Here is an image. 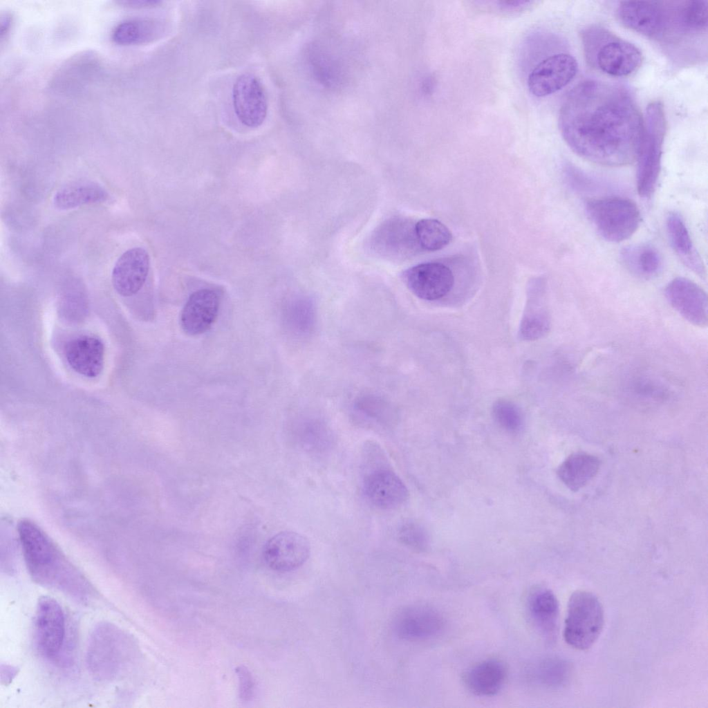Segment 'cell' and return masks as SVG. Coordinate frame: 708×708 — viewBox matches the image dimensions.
<instances>
[{
    "mask_svg": "<svg viewBox=\"0 0 708 708\" xmlns=\"http://www.w3.org/2000/svg\"><path fill=\"white\" fill-rule=\"evenodd\" d=\"M559 128L566 143L581 158L621 166L636 159L644 120L624 88L587 80L566 96L559 110Z\"/></svg>",
    "mask_w": 708,
    "mask_h": 708,
    "instance_id": "1",
    "label": "cell"
},
{
    "mask_svg": "<svg viewBox=\"0 0 708 708\" xmlns=\"http://www.w3.org/2000/svg\"><path fill=\"white\" fill-rule=\"evenodd\" d=\"M17 530L24 560L34 581L78 599L90 594L87 581L41 528L31 521L23 520Z\"/></svg>",
    "mask_w": 708,
    "mask_h": 708,
    "instance_id": "2",
    "label": "cell"
},
{
    "mask_svg": "<svg viewBox=\"0 0 708 708\" xmlns=\"http://www.w3.org/2000/svg\"><path fill=\"white\" fill-rule=\"evenodd\" d=\"M133 653V644L127 633L114 624L100 623L89 639L87 664L96 678L112 681L127 671Z\"/></svg>",
    "mask_w": 708,
    "mask_h": 708,
    "instance_id": "3",
    "label": "cell"
},
{
    "mask_svg": "<svg viewBox=\"0 0 708 708\" xmlns=\"http://www.w3.org/2000/svg\"><path fill=\"white\" fill-rule=\"evenodd\" d=\"M581 40L589 64L608 75H630L642 63V53L635 45L602 27L592 26L584 29Z\"/></svg>",
    "mask_w": 708,
    "mask_h": 708,
    "instance_id": "4",
    "label": "cell"
},
{
    "mask_svg": "<svg viewBox=\"0 0 708 708\" xmlns=\"http://www.w3.org/2000/svg\"><path fill=\"white\" fill-rule=\"evenodd\" d=\"M643 133L636 161L637 189L639 195L649 198L653 193L661 169L662 146L667 120L662 104L655 101L646 109Z\"/></svg>",
    "mask_w": 708,
    "mask_h": 708,
    "instance_id": "5",
    "label": "cell"
},
{
    "mask_svg": "<svg viewBox=\"0 0 708 708\" xmlns=\"http://www.w3.org/2000/svg\"><path fill=\"white\" fill-rule=\"evenodd\" d=\"M585 211L598 234L605 240L619 243L631 237L637 230L641 215L630 199L611 196L588 200Z\"/></svg>",
    "mask_w": 708,
    "mask_h": 708,
    "instance_id": "6",
    "label": "cell"
},
{
    "mask_svg": "<svg viewBox=\"0 0 708 708\" xmlns=\"http://www.w3.org/2000/svg\"><path fill=\"white\" fill-rule=\"evenodd\" d=\"M604 623V609L595 594L579 590L570 595L563 633L569 646L577 650L588 649L600 635Z\"/></svg>",
    "mask_w": 708,
    "mask_h": 708,
    "instance_id": "7",
    "label": "cell"
},
{
    "mask_svg": "<svg viewBox=\"0 0 708 708\" xmlns=\"http://www.w3.org/2000/svg\"><path fill=\"white\" fill-rule=\"evenodd\" d=\"M392 626L400 639L423 641L440 635L445 629V620L434 607L416 604L400 608L393 617Z\"/></svg>",
    "mask_w": 708,
    "mask_h": 708,
    "instance_id": "8",
    "label": "cell"
},
{
    "mask_svg": "<svg viewBox=\"0 0 708 708\" xmlns=\"http://www.w3.org/2000/svg\"><path fill=\"white\" fill-rule=\"evenodd\" d=\"M577 71V62L570 54L550 55L530 71L527 80L528 88L531 94L538 97L551 95L568 85Z\"/></svg>",
    "mask_w": 708,
    "mask_h": 708,
    "instance_id": "9",
    "label": "cell"
},
{
    "mask_svg": "<svg viewBox=\"0 0 708 708\" xmlns=\"http://www.w3.org/2000/svg\"><path fill=\"white\" fill-rule=\"evenodd\" d=\"M371 247L384 257L398 260L408 258L421 249L415 224L402 217L391 218L383 222L373 233Z\"/></svg>",
    "mask_w": 708,
    "mask_h": 708,
    "instance_id": "10",
    "label": "cell"
},
{
    "mask_svg": "<svg viewBox=\"0 0 708 708\" xmlns=\"http://www.w3.org/2000/svg\"><path fill=\"white\" fill-rule=\"evenodd\" d=\"M362 480L366 499L381 510H392L402 505L409 491L401 478L384 463L369 465Z\"/></svg>",
    "mask_w": 708,
    "mask_h": 708,
    "instance_id": "11",
    "label": "cell"
},
{
    "mask_svg": "<svg viewBox=\"0 0 708 708\" xmlns=\"http://www.w3.org/2000/svg\"><path fill=\"white\" fill-rule=\"evenodd\" d=\"M65 619L59 603L48 596L37 603L35 617V640L37 650L44 657L55 658L62 648Z\"/></svg>",
    "mask_w": 708,
    "mask_h": 708,
    "instance_id": "12",
    "label": "cell"
},
{
    "mask_svg": "<svg viewBox=\"0 0 708 708\" xmlns=\"http://www.w3.org/2000/svg\"><path fill=\"white\" fill-rule=\"evenodd\" d=\"M664 295L670 306L687 322L700 328L707 326V295L696 283L676 277L665 287Z\"/></svg>",
    "mask_w": 708,
    "mask_h": 708,
    "instance_id": "13",
    "label": "cell"
},
{
    "mask_svg": "<svg viewBox=\"0 0 708 708\" xmlns=\"http://www.w3.org/2000/svg\"><path fill=\"white\" fill-rule=\"evenodd\" d=\"M617 12L624 26L649 37L662 36L669 25V10L660 2L624 1Z\"/></svg>",
    "mask_w": 708,
    "mask_h": 708,
    "instance_id": "14",
    "label": "cell"
},
{
    "mask_svg": "<svg viewBox=\"0 0 708 708\" xmlns=\"http://www.w3.org/2000/svg\"><path fill=\"white\" fill-rule=\"evenodd\" d=\"M310 554V545L304 535L292 531L281 532L267 541L263 557L272 570L288 572L301 566Z\"/></svg>",
    "mask_w": 708,
    "mask_h": 708,
    "instance_id": "15",
    "label": "cell"
},
{
    "mask_svg": "<svg viewBox=\"0 0 708 708\" xmlns=\"http://www.w3.org/2000/svg\"><path fill=\"white\" fill-rule=\"evenodd\" d=\"M408 288L418 297L434 301L446 295L452 288L454 277L450 268L439 262H426L403 272Z\"/></svg>",
    "mask_w": 708,
    "mask_h": 708,
    "instance_id": "16",
    "label": "cell"
},
{
    "mask_svg": "<svg viewBox=\"0 0 708 708\" xmlns=\"http://www.w3.org/2000/svg\"><path fill=\"white\" fill-rule=\"evenodd\" d=\"M234 112L239 120L248 127H258L265 120L268 101L263 86L254 75L245 73L234 82L232 89Z\"/></svg>",
    "mask_w": 708,
    "mask_h": 708,
    "instance_id": "17",
    "label": "cell"
},
{
    "mask_svg": "<svg viewBox=\"0 0 708 708\" xmlns=\"http://www.w3.org/2000/svg\"><path fill=\"white\" fill-rule=\"evenodd\" d=\"M526 613L531 624L546 641L555 640L559 626V605L555 593L543 586L530 590L525 600Z\"/></svg>",
    "mask_w": 708,
    "mask_h": 708,
    "instance_id": "18",
    "label": "cell"
},
{
    "mask_svg": "<svg viewBox=\"0 0 708 708\" xmlns=\"http://www.w3.org/2000/svg\"><path fill=\"white\" fill-rule=\"evenodd\" d=\"M149 270V257L142 248L125 251L116 261L112 271V283L123 297L136 294L143 286Z\"/></svg>",
    "mask_w": 708,
    "mask_h": 708,
    "instance_id": "19",
    "label": "cell"
},
{
    "mask_svg": "<svg viewBox=\"0 0 708 708\" xmlns=\"http://www.w3.org/2000/svg\"><path fill=\"white\" fill-rule=\"evenodd\" d=\"M220 299L213 290L204 288L194 292L180 314V326L191 336L207 331L216 319Z\"/></svg>",
    "mask_w": 708,
    "mask_h": 708,
    "instance_id": "20",
    "label": "cell"
},
{
    "mask_svg": "<svg viewBox=\"0 0 708 708\" xmlns=\"http://www.w3.org/2000/svg\"><path fill=\"white\" fill-rule=\"evenodd\" d=\"M64 354L71 368L82 375L97 377L104 366V348L102 342L91 335H82L69 340Z\"/></svg>",
    "mask_w": 708,
    "mask_h": 708,
    "instance_id": "21",
    "label": "cell"
},
{
    "mask_svg": "<svg viewBox=\"0 0 708 708\" xmlns=\"http://www.w3.org/2000/svg\"><path fill=\"white\" fill-rule=\"evenodd\" d=\"M507 668L502 660L490 658L482 660L469 668L463 676L467 689L473 694L489 697L496 695L504 687Z\"/></svg>",
    "mask_w": 708,
    "mask_h": 708,
    "instance_id": "22",
    "label": "cell"
},
{
    "mask_svg": "<svg viewBox=\"0 0 708 708\" xmlns=\"http://www.w3.org/2000/svg\"><path fill=\"white\" fill-rule=\"evenodd\" d=\"M99 59L93 52L84 51L71 57L55 73L52 86L57 91L70 92L90 81L99 68Z\"/></svg>",
    "mask_w": 708,
    "mask_h": 708,
    "instance_id": "23",
    "label": "cell"
},
{
    "mask_svg": "<svg viewBox=\"0 0 708 708\" xmlns=\"http://www.w3.org/2000/svg\"><path fill=\"white\" fill-rule=\"evenodd\" d=\"M550 328V318L544 290L541 286H532L528 291L521 320L519 337L525 341L538 339L545 336Z\"/></svg>",
    "mask_w": 708,
    "mask_h": 708,
    "instance_id": "24",
    "label": "cell"
},
{
    "mask_svg": "<svg viewBox=\"0 0 708 708\" xmlns=\"http://www.w3.org/2000/svg\"><path fill=\"white\" fill-rule=\"evenodd\" d=\"M601 461L595 456L575 453L559 467L557 475L570 490L577 492L584 487L597 474Z\"/></svg>",
    "mask_w": 708,
    "mask_h": 708,
    "instance_id": "25",
    "label": "cell"
},
{
    "mask_svg": "<svg viewBox=\"0 0 708 708\" xmlns=\"http://www.w3.org/2000/svg\"><path fill=\"white\" fill-rule=\"evenodd\" d=\"M666 227L669 242L673 250L689 268L703 277V263L693 248L689 230L680 215L675 212L669 214L666 220Z\"/></svg>",
    "mask_w": 708,
    "mask_h": 708,
    "instance_id": "26",
    "label": "cell"
},
{
    "mask_svg": "<svg viewBox=\"0 0 708 708\" xmlns=\"http://www.w3.org/2000/svg\"><path fill=\"white\" fill-rule=\"evenodd\" d=\"M162 25L148 18H132L118 23L112 30V41L120 46L147 44L158 39L162 32Z\"/></svg>",
    "mask_w": 708,
    "mask_h": 708,
    "instance_id": "27",
    "label": "cell"
},
{
    "mask_svg": "<svg viewBox=\"0 0 708 708\" xmlns=\"http://www.w3.org/2000/svg\"><path fill=\"white\" fill-rule=\"evenodd\" d=\"M620 259L626 269L641 278H653L658 275L662 268V260L659 252L647 244L625 247L620 252Z\"/></svg>",
    "mask_w": 708,
    "mask_h": 708,
    "instance_id": "28",
    "label": "cell"
},
{
    "mask_svg": "<svg viewBox=\"0 0 708 708\" xmlns=\"http://www.w3.org/2000/svg\"><path fill=\"white\" fill-rule=\"evenodd\" d=\"M106 190L93 182H79L67 185L55 194L54 205L62 210L83 205L100 203L108 198Z\"/></svg>",
    "mask_w": 708,
    "mask_h": 708,
    "instance_id": "29",
    "label": "cell"
},
{
    "mask_svg": "<svg viewBox=\"0 0 708 708\" xmlns=\"http://www.w3.org/2000/svg\"><path fill=\"white\" fill-rule=\"evenodd\" d=\"M297 441L301 449L311 454H323L334 445V435L323 420L307 418L299 425Z\"/></svg>",
    "mask_w": 708,
    "mask_h": 708,
    "instance_id": "30",
    "label": "cell"
},
{
    "mask_svg": "<svg viewBox=\"0 0 708 708\" xmlns=\"http://www.w3.org/2000/svg\"><path fill=\"white\" fill-rule=\"evenodd\" d=\"M569 665L561 658L547 657L540 659L528 669V677L536 684L547 689H557L566 682Z\"/></svg>",
    "mask_w": 708,
    "mask_h": 708,
    "instance_id": "31",
    "label": "cell"
},
{
    "mask_svg": "<svg viewBox=\"0 0 708 708\" xmlns=\"http://www.w3.org/2000/svg\"><path fill=\"white\" fill-rule=\"evenodd\" d=\"M670 19L682 30L688 32H702L707 26V1L695 0L680 3L670 12Z\"/></svg>",
    "mask_w": 708,
    "mask_h": 708,
    "instance_id": "32",
    "label": "cell"
},
{
    "mask_svg": "<svg viewBox=\"0 0 708 708\" xmlns=\"http://www.w3.org/2000/svg\"><path fill=\"white\" fill-rule=\"evenodd\" d=\"M415 230L418 244L424 250H439L451 240L449 230L436 219H421L415 224Z\"/></svg>",
    "mask_w": 708,
    "mask_h": 708,
    "instance_id": "33",
    "label": "cell"
},
{
    "mask_svg": "<svg viewBox=\"0 0 708 708\" xmlns=\"http://www.w3.org/2000/svg\"><path fill=\"white\" fill-rule=\"evenodd\" d=\"M358 420L364 424L387 428L393 425L395 414L386 403L373 398H362L355 404Z\"/></svg>",
    "mask_w": 708,
    "mask_h": 708,
    "instance_id": "34",
    "label": "cell"
},
{
    "mask_svg": "<svg viewBox=\"0 0 708 708\" xmlns=\"http://www.w3.org/2000/svg\"><path fill=\"white\" fill-rule=\"evenodd\" d=\"M315 310L313 301L308 297H299L291 301L286 313L291 329L299 335L309 334L315 326Z\"/></svg>",
    "mask_w": 708,
    "mask_h": 708,
    "instance_id": "35",
    "label": "cell"
},
{
    "mask_svg": "<svg viewBox=\"0 0 708 708\" xmlns=\"http://www.w3.org/2000/svg\"><path fill=\"white\" fill-rule=\"evenodd\" d=\"M398 541L406 547L418 552L425 551L429 545V534L425 527L413 520H407L398 528Z\"/></svg>",
    "mask_w": 708,
    "mask_h": 708,
    "instance_id": "36",
    "label": "cell"
},
{
    "mask_svg": "<svg viewBox=\"0 0 708 708\" xmlns=\"http://www.w3.org/2000/svg\"><path fill=\"white\" fill-rule=\"evenodd\" d=\"M492 416L497 424L508 432H517L522 427V413L518 407L510 401H496L492 407Z\"/></svg>",
    "mask_w": 708,
    "mask_h": 708,
    "instance_id": "37",
    "label": "cell"
},
{
    "mask_svg": "<svg viewBox=\"0 0 708 708\" xmlns=\"http://www.w3.org/2000/svg\"><path fill=\"white\" fill-rule=\"evenodd\" d=\"M240 680V693L241 698L247 700L250 697L253 691V681L249 671L243 667H239L236 670Z\"/></svg>",
    "mask_w": 708,
    "mask_h": 708,
    "instance_id": "38",
    "label": "cell"
},
{
    "mask_svg": "<svg viewBox=\"0 0 708 708\" xmlns=\"http://www.w3.org/2000/svg\"><path fill=\"white\" fill-rule=\"evenodd\" d=\"M13 21L12 13L8 10L2 11L0 15V34L1 42L8 35Z\"/></svg>",
    "mask_w": 708,
    "mask_h": 708,
    "instance_id": "39",
    "label": "cell"
},
{
    "mask_svg": "<svg viewBox=\"0 0 708 708\" xmlns=\"http://www.w3.org/2000/svg\"><path fill=\"white\" fill-rule=\"evenodd\" d=\"M121 6L131 8H142L156 6L158 5L160 1L154 0H125L120 1L117 2Z\"/></svg>",
    "mask_w": 708,
    "mask_h": 708,
    "instance_id": "40",
    "label": "cell"
},
{
    "mask_svg": "<svg viewBox=\"0 0 708 708\" xmlns=\"http://www.w3.org/2000/svg\"><path fill=\"white\" fill-rule=\"evenodd\" d=\"M17 673V669L16 667L2 664L1 667V680L2 683L5 684L10 683Z\"/></svg>",
    "mask_w": 708,
    "mask_h": 708,
    "instance_id": "41",
    "label": "cell"
},
{
    "mask_svg": "<svg viewBox=\"0 0 708 708\" xmlns=\"http://www.w3.org/2000/svg\"><path fill=\"white\" fill-rule=\"evenodd\" d=\"M530 2L528 1H499V6L504 10H514L516 9L521 8L525 6Z\"/></svg>",
    "mask_w": 708,
    "mask_h": 708,
    "instance_id": "42",
    "label": "cell"
}]
</instances>
